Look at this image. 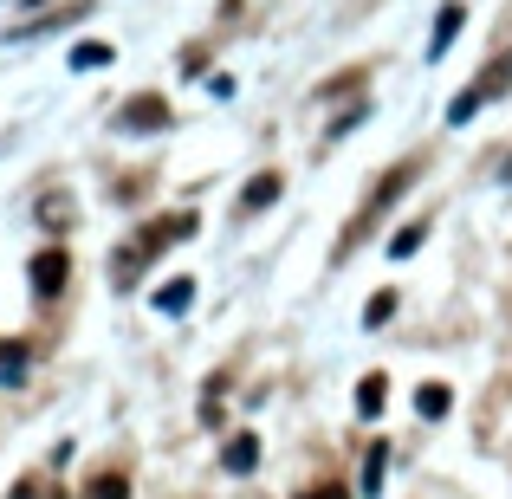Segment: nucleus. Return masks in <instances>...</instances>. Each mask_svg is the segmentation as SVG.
Segmentation results:
<instances>
[{"mask_svg": "<svg viewBox=\"0 0 512 499\" xmlns=\"http://www.w3.org/2000/svg\"><path fill=\"white\" fill-rule=\"evenodd\" d=\"M409 182H415V163L389 169V182H383V188H376V195H370V208H363V214H370V221H376V214H383V208H389V201H396V195H402V188H409Z\"/></svg>", "mask_w": 512, "mask_h": 499, "instance_id": "obj_9", "label": "nucleus"}, {"mask_svg": "<svg viewBox=\"0 0 512 499\" xmlns=\"http://www.w3.org/2000/svg\"><path fill=\"white\" fill-rule=\"evenodd\" d=\"M163 124H169V104H163V98H150V91L124 104V130H163Z\"/></svg>", "mask_w": 512, "mask_h": 499, "instance_id": "obj_3", "label": "nucleus"}, {"mask_svg": "<svg viewBox=\"0 0 512 499\" xmlns=\"http://www.w3.org/2000/svg\"><path fill=\"white\" fill-rule=\"evenodd\" d=\"M461 20H467V7H454V0H448V7H441V20H435V39H428V59H441V52L454 46V33H461Z\"/></svg>", "mask_w": 512, "mask_h": 499, "instance_id": "obj_7", "label": "nucleus"}, {"mask_svg": "<svg viewBox=\"0 0 512 499\" xmlns=\"http://www.w3.org/2000/svg\"><path fill=\"white\" fill-rule=\"evenodd\" d=\"M188 299H195V279H169L163 292H156V312H169V318H182L188 312Z\"/></svg>", "mask_w": 512, "mask_h": 499, "instance_id": "obj_10", "label": "nucleus"}, {"mask_svg": "<svg viewBox=\"0 0 512 499\" xmlns=\"http://www.w3.org/2000/svg\"><path fill=\"white\" fill-rule=\"evenodd\" d=\"M422 240H428V221H409L396 240H389V260H409V253H422Z\"/></svg>", "mask_w": 512, "mask_h": 499, "instance_id": "obj_12", "label": "nucleus"}, {"mask_svg": "<svg viewBox=\"0 0 512 499\" xmlns=\"http://www.w3.org/2000/svg\"><path fill=\"white\" fill-rule=\"evenodd\" d=\"M305 499H344V493H338V487H325V493H305Z\"/></svg>", "mask_w": 512, "mask_h": 499, "instance_id": "obj_16", "label": "nucleus"}, {"mask_svg": "<svg viewBox=\"0 0 512 499\" xmlns=\"http://www.w3.org/2000/svg\"><path fill=\"white\" fill-rule=\"evenodd\" d=\"M13 7H26V0H13Z\"/></svg>", "mask_w": 512, "mask_h": 499, "instance_id": "obj_18", "label": "nucleus"}, {"mask_svg": "<svg viewBox=\"0 0 512 499\" xmlns=\"http://www.w3.org/2000/svg\"><path fill=\"white\" fill-rule=\"evenodd\" d=\"M506 78H512V59H500V65H493V72H487V78H480V85H467V91H461V98H454V104H448V124H474V111H480V104H487V98H493V91H500V85H506Z\"/></svg>", "mask_w": 512, "mask_h": 499, "instance_id": "obj_1", "label": "nucleus"}, {"mask_svg": "<svg viewBox=\"0 0 512 499\" xmlns=\"http://www.w3.org/2000/svg\"><path fill=\"white\" fill-rule=\"evenodd\" d=\"M65 279H72V260H65V247L33 253V299H59Z\"/></svg>", "mask_w": 512, "mask_h": 499, "instance_id": "obj_2", "label": "nucleus"}, {"mask_svg": "<svg viewBox=\"0 0 512 499\" xmlns=\"http://www.w3.org/2000/svg\"><path fill=\"white\" fill-rule=\"evenodd\" d=\"M383 467H389V448H383V441H376V448H370V454H363V480H357V487H363V493H370V499H376V493H383Z\"/></svg>", "mask_w": 512, "mask_h": 499, "instance_id": "obj_11", "label": "nucleus"}, {"mask_svg": "<svg viewBox=\"0 0 512 499\" xmlns=\"http://www.w3.org/2000/svg\"><path fill=\"white\" fill-rule=\"evenodd\" d=\"M506 182H512V163H506Z\"/></svg>", "mask_w": 512, "mask_h": 499, "instance_id": "obj_17", "label": "nucleus"}, {"mask_svg": "<svg viewBox=\"0 0 512 499\" xmlns=\"http://www.w3.org/2000/svg\"><path fill=\"white\" fill-rule=\"evenodd\" d=\"M448 409H454V389H448V383H422V389H415V415H428V422H441Z\"/></svg>", "mask_w": 512, "mask_h": 499, "instance_id": "obj_8", "label": "nucleus"}, {"mask_svg": "<svg viewBox=\"0 0 512 499\" xmlns=\"http://www.w3.org/2000/svg\"><path fill=\"white\" fill-rule=\"evenodd\" d=\"M221 467H227V474H253V467H260V441L234 435V441H227V454H221Z\"/></svg>", "mask_w": 512, "mask_h": 499, "instance_id": "obj_6", "label": "nucleus"}, {"mask_svg": "<svg viewBox=\"0 0 512 499\" xmlns=\"http://www.w3.org/2000/svg\"><path fill=\"white\" fill-rule=\"evenodd\" d=\"M389 318H396V292H376V299L363 305V325L376 331V325H389Z\"/></svg>", "mask_w": 512, "mask_h": 499, "instance_id": "obj_14", "label": "nucleus"}, {"mask_svg": "<svg viewBox=\"0 0 512 499\" xmlns=\"http://www.w3.org/2000/svg\"><path fill=\"white\" fill-rule=\"evenodd\" d=\"M383 396H389V376L370 370V376L357 383V415H363V422H376V415H383Z\"/></svg>", "mask_w": 512, "mask_h": 499, "instance_id": "obj_5", "label": "nucleus"}, {"mask_svg": "<svg viewBox=\"0 0 512 499\" xmlns=\"http://www.w3.org/2000/svg\"><path fill=\"white\" fill-rule=\"evenodd\" d=\"M117 52L98 46V39H85V46H72V72H98V65H111Z\"/></svg>", "mask_w": 512, "mask_h": 499, "instance_id": "obj_13", "label": "nucleus"}, {"mask_svg": "<svg viewBox=\"0 0 512 499\" xmlns=\"http://www.w3.org/2000/svg\"><path fill=\"white\" fill-rule=\"evenodd\" d=\"M91 499H130V480L124 474H98L91 480Z\"/></svg>", "mask_w": 512, "mask_h": 499, "instance_id": "obj_15", "label": "nucleus"}, {"mask_svg": "<svg viewBox=\"0 0 512 499\" xmlns=\"http://www.w3.org/2000/svg\"><path fill=\"white\" fill-rule=\"evenodd\" d=\"M279 201V175L266 169V175H253L247 188H240V214H260V208H273Z\"/></svg>", "mask_w": 512, "mask_h": 499, "instance_id": "obj_4", "label": "nucleus"}]
</instances>
